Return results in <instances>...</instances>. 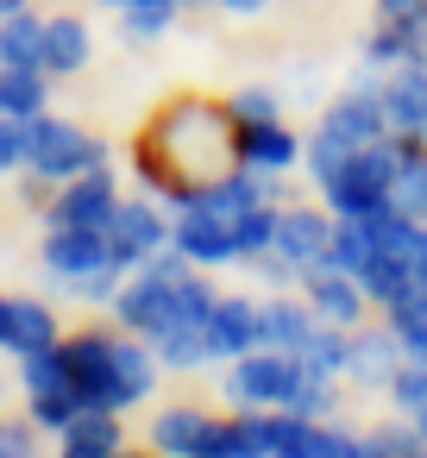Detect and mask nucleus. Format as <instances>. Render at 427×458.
<instances>
[{
  "label": "nucleus",
  "mask_w": 427,
  "mask_h": 458,
  "mask_svg": "<svg viewBox=\"0 0 427 458\" xmlns=\"http://www.w3.org/2000/svg\"><path fill=\"white\" fill-rule=\"evenodd\" d=\"M408 420H414V427H421V439H427V408H421V414H408Z\"/></svg>",
  "instance_id": "obj_45"
},
{
  "label": "nucleus",
  "mask_w": 427,
  "mask_h": 458,
  "mask_svg": "<svg viewBox=\"0 0 427 458\" xmlns=\"http://www.w3.org/2000/svg\"><path fill=\"white\" fill-rule=\"evenodd\" d=\"M333 245V214L327 208H277V239H270V258H283L289 270L327 258Z\"/></svg>",
  "instance_id": "obj_14"
},
{
  "label": "nucleus",
  "mask_w": 427,
  "mask_h": 458,
  "mask_svg": "<svg viewBox=\"0 0 427 458\" xmlns=\"http://www.w3.org/2000/svg\"><path fill=\"white\" fill-rule=\"evenodd\" d=\"M421 458H427V452H421Z\"/></svg>",
  "instance_id": "obj_48"
},
{
  "label": "nucleus",
  "mask_w": 427,
  "mask_h": 458,
  "mask_svg": "<svg viewBox=\"0 0 427 458\" xmlns=\"http://www.w3.org/2000/svg\"><path fill=\"white\" fill-rule=\"evenodd\" d=\"M226 107H233V120H283V101L270 89H239Z\"/></svg>",
  "instance_id": "obj_36"
},
{
  "label": "nucleus",
  "mask_w": 427,
  "mask_h": 458,
  "mask_svg": "<svg viewBox=\"0 0 427 458\" xmlns=\"http://www.w3.org/2000/svg\"><path fill=\"white\" fill-rule=\"evenodd\" d=\"M308 383H320V377H308L302 352L252 345V352H239L233 370H226V402H233V408H295V402L308 395Z\"/></svg>",
  "instance_id": "obj_2"
},
{
  "label": "nucleus",
  "mask_w": 427,
  "mask_h": 458,
  "mask_svg": "<svg viewBox=\"0 0 427 458\" xmlns=\"http://www.w3.org/2000/svg\"><path fill=\"white\" fill-rule=\"evenodd\" d=\"M320 132L327 139H339V145H377V139H389V114H383V82H358L352 95H339L327 114H320Z\"/></svg>",
  "instance_id": "obj_6"
},
{
  "label": "nucleus",
  "mask_w": 427,
  "mask_h": 458,
  "mask_svg": "<svg viewBox=\"0 0 427 458\" xmlns=\"http://www.w3.org/2000/svg\"><path fill=\"white\" fill-rule=\"evenodd\" d=\"M295 283H302V295H308V308H314L320 320H333V327H364L371 295H364V283H358L352 270H333V264H302V270H295Z\"/></svg>",
  "instance_id": "obj_7"
},
{
  "label": "nucleus",
  "mask_w": 427,
  "mask_h": 458,
  "mask_svg": "<svg viewBox=\"0 0 427 458\" xmlns=\"http://www.w3.org/2000/svg\"><path fill=\"white\" fill-rule=\"evenodd\" d=\"M107 7H120V0H107Z\"/></svg>",
  "instance_id": "obj_47"
},
{
  "label": "nucleus",
  "mask_w": 427,
  "mask_h": 458,
  "mask_svg": "<svg viewBox=\"0 0 427 458\" xmlns=\"http://www.w3.org/2000/svg\"><path fill=\"white\" fill-rule=\"evenodd\" d=\"M0 439H7V427H0Z\"/></svg>",
  "instance_id": "obj_46"
},
{
  "label": "nucleus",
  "mask_w": 427,
  "mask_h": 458,
  "mask_svg": "<svg viewBox=\"0 0 427 458\" xmlns=\"http://www.w3.org/2000/svg\"><path fill=\"white\" fill-rule=\"evenodd\" d=\"M64 370H70V389L89 408H114V333H76V339H64Z\"/></svg>",
  "instance_id": "obj_10"
},
{
  "label": "nucleus",
  "mask_w": 427,
  "mask_h": 458,
  "mask_svg": "<svg viewBox=\"0 0 427 458\" xmlns=\"http://www.w3.org/2000/svg\"><path fill=\"white\" fill-rule=\"evenodd\" d=\"M107 264H114L107 233H89V226H51V239H45V270H51L64 289H76L82 276H95V270H107Z\"/></svg>",
  "instance_id": "obj_13"
},
{
  "label": "nucleus",
  "mask_w": 427,
  "mask_h": 458,
  "mask_svg": "<svg viewBox=\"0 0 427 458\" xmlns=\"http://www.w3.org/2000/svg\"><path fill=\"white\" fill-rule=\"evenodd\" d=\"M170 289H176V283H164V276H151V270H132V283H120V295H114L120 327L139 333V339L164 333V320H170Z\"/></svg>",
  "instance_id": "obj_16"
},
{
  "label": "nucleus",
  "mask_w": 427,
  "mask_h": 458,
  "mask_svg": "<svg viewBox=\"0 0 427 458\" xmlns=\"http://www.w3.org/2000/svg\"><path fill=\"white\" fill-rule=\"evenodd\" d=\"M151 352H158V364H170V370H201V364L214 358L201 327H164V333L151 339Z\"/></svg>",
  "instance_id": "obj_28"
},
{
  "label": "nucleus",
  "mask_w": 427,
  "mask_h": 458,
  "mask_svg": "<svg viewBox=\"0 0 427 458\" xmlns=\"http://www.w3.org/2000/svg\"><path fill=\"white\" fill-rule=\"evenodd\" d=\"M314 327H320V314L308 308V295H270V301H258V345L302 352V339Z\"/></svg>",
  "instance_id": "obj_17"
},
{
  "label": "nucleus",
  "mask_w": 427,
  "mask_h": 458,
  "mask_svg": "<svg viewBox=\"0 0 427 458\" xmlns=\"http://www.w3.org/2000/svg\"><path fill=\"white\" fill-rule=\"evenodd\" d=\"M258 345V301L252 295H220L208 314V352L214 358H239Z\"/></svg>",
  "instance_id": "obj_19"
},
{
  "label": "nucleus",
  "mask_w": 427,
  "mask_h": 458,
  "mask_svg": "<svg viewBox=\"0 0 427 458\" xmlns=\"http://www.w3.org/2000/svg\"><path fill=\"white\" fill-rule=\"evenodd\" d=\"M20 383H26V395L70 389V370H64V339H57V345H45V352H26V364H20Z\"/></svg>",
  "instance_id": "obj_30"
},
{
  "label": "nucleus",
  "mask_w": 427,
  "mask_h": 458,
  "mask_svg": "<svg viewBox=\"0 0 427 458\" xmlns=\"http://www.w3.org/2000/svg\"><path fill=\"white\" fill-rule=\"evenodd\" d=\"M389 402H396V414H421V408H427V364H421V358H402V364H396Z\"/></svg>",
  "instance_id": "obj_34"
},
{
  "label": "nucleus",
  "mask_w": 427,
  "mask_h": 458,
  "mask_svg": "<svg viewBox=\"0 0 427 458\" xmlns=\"http://www.w3.org/2000/svg\"><path fill=\"white\" fill-rule=\"evenodd\" d=\"M45 345H57V314L45 308V301H20V295H7V352H45Z\"/></svg>",
  "instance_id": "obj_22"
},
{
  "label": "nucleus",
  "mask_w": 427,
  "mask_h": 458,
  "mask_svg": "<svg viewBox=\"0 0 427 458\" xmlns=\"http://www.w3.org/2000/svg\"><path fill=\"white\" fill-rule=\"evenodd\" d=\"M7 170H26V126L0 114V176Z\"/></svg>",
  "instance_id": "obj_38"
},
{
  "label": "nucleus",
  "mask_w": 427,
  "mask_h": 458,
  "mask_svg": "<svg viewBox=\"0 0 427 458\" xmlns=\"http://www.w3.org/2000/svg\"><path fill=\"white\" fill-rule=\"evenodd\" d=\"M158 458H226V420L208 408H164L151 420Z\"/></svg>",
  "instance_id": "obj_5"
},
{
  "label": "nucleus",
  "mask_w": 427,
  "mask_h": 458,
  "mask_svg": "<svg viewBox=\"0 0 427 458\" xmlns=\"http://www.w3.org/2000/svg\"><path fill=\"white\" fill-rule=\"evenodd\" d=\"M233 157V107L226 101H201L183 95L170 107H158V120L139 132V176L170 201L189 208L214 176H226Z\"/></svg>",
  "instance_id": "obj_1"
},
{
  "label": "nucleus",
  "mask_w": 427,
  "mask_h": 458,
  "mask_svg": "<svg viewBox=\"0 0 427 458\" xmlns=\"http://www.w3.org/2000/svg\"><path fill=\"white\" fill-rule=\"evenodd\" d=\"M396 170H402V157H396V145L389 139H377V145H358L327 182H320V195H327V214L333 220H352V214H371V208H383L389 195H396Z\"/></svg>",
  "instance_id": "obj_3"
},
{
  "label": "nucleus",
  "mask_w": 427,
  "mask_h": 458,
  "mask_svg": "<svg viewBox=\"0 0 427 458\" xmlns=\"http://www.w3.org/2000/svg\"><path fill=\"white\" fill-rule=\"evenodd\" d=\"M358 57H364V70H377V76H383V70H402V64H408V32H396V26L377 20V26L364 32V51H358Z\"/></svg>",
  "instance_id": "obj_31"
},
{
  "label": "nucleus",
  "mask_w": 427,
  "mask_h": 458,
  "mask_svg": "<svg viewBox=\"0 0 427 458\" xmlns=\"http://www.w3.org/2000/svg\"><path fill=\"white\" fill-rule=\"evenodd\" d=\"M7 13H26V0H0V20H7Z\"/></svg>",
  "instance_id": "obj_44"
},
{
  "label": "nucleus",
  "mask_w": 427,
  "mask_h": 458,
  "mask_svg": "<svg viewBox=\"0 0 427 458\" xmlns=\"http://www.w3.org/2000/svg\"><path fill=\"white\" fill-rule=\"evenodd\" d=\"M320 458H377V452H371L364 433H346V427L320 420Z\"/></svg>",
  "instance_id": "obj_35"
},
{
  "label": "nucleus",
  "mask_w": 427,
  "mask_h": 458,
  "mask_svg": "<svg viewBox=\"0 0 427 458\" xmlns=\"http://www.w3.org/2000/svg\"><path fill=\"white\" fill-rule=\"evenodd\" d=\"M383 114H389V132L427 139V70L421 64H402L383 76Z\"/></svg>",
  "instance_id": "obj_18"
},
{
  "label": "nucleus",
  "mask_w": 427,
  "mask_h": 458,
  "mask_svg": "<svg viewBox=\"0 0 427 458\" xmlns=\"http://www.w3.org/2000/svg\"><path fill=\"white\" fill-rule=\"evenodd\" d=\"M101 164H107V151H101L82 126L51 120V114L26 120V170H32L38 182H70V176L101 170Z\"/></svg>",
  "instance_id": "obj_4"
},
{
  "label": "nucleus",
  "mask_w": 427,
  "mask_h": 458,
  "mask_svg": "<svg viewBox=\"0 0 427 458\" xmlns=\"http://www.w3.org/2000/svg\"><path fill=\"white\" fill-rule=\"evenodd\" d=\"M358 283H364V295H371L377 308H389V301H402V295L414 289V264H408L402 251H371V264L358 270Z\"/></svg>",
  "instance_id": "obj_26"
},
{
  "label": "nucleus",
  "mask_w": 427,
  "mask_h": 458,
  "mask_svg": "<svg viewBox=\"0 0 427 458\" xmlns=\"http://www.w3.org/2000/svg\"><path fill=\"white\" fill-rule=\"evenodd\" d=\"M151 383H158V352H151V339H145V345H139V333H132V339H114V408L145 402Z\"/></svg>",
  "instance_id": "obj_20"
},
{
  "label": "nucleus",
  "mask_w": 427,
  "mask_h": 458,
  "mask_svg": "<svg viewBox=\"0 0 427 458\" xmlns=\"http://www.w3.org/2000/svg\"><path fill=\"white\" fill-rule=\"evenodd\" d=\"M346 358H352V327L320 320V327L302 339V364H308V377H320V383H339V377H346Z\"/></svg>",
  "instance_id": "obj_25"
},
{
  "label": "nucleus",
  "mask_w": 427,
  "mask_h": 458,
  "mask_svg": "<svg viewBox=\"0 0 427 458\" xmlns=\"http://www.w3.org/2000/svg\"><path fill=\"white\" fill-rule=\"evenodd\" d=\"M283 433V408H239L226 414V458H270Z\"/></svg>",
  "instance_id": "obj_21"
},
{
  "label": "nucleus",
  "mask_w": 427,
  "mask_h": 458,
  "mask_svg": "<svg viewBox=\"0 0 427 458\" xmlns=\"http://www.w3.org/2000/svg\"><path fill=\"white\" fill-rule=\"evenodd\" d=\"M402 352H408V358H421V364H427V327H414V333H402Z\"/></svg>",
  "instance_id": "obj_41"
},
{
  "label": "nucleus",
  "mask_w": 427,
  "mask_h": 458,
  "mask_svg": "<svg viewBox=\"0 0 427 458\" xmlns=\"http://www.w3.org/2000/svg\"><path fill=\"white\" fill-rule=\"evenodd\" d=\"M377 20L396 32H414V26H427V0H377Z\"/></svg>",
  "instance_id": "obj_37"
},
{
  "label": "nucleus",
  "mask_w": 427,
  "mask_h": 458,
  "mask_svg": "<svg viewBox=\"0 0 427 458\" xmlns=\"http://www.w3.org/2000/svg\"><path fill=\"white\" fill-rule=\"evenodd\" d=\"M402 333L383 320V327H352V358H346V377L364 383V389H389L396 364H402Z\"/></svg>",
  "instance_id": "obj_15"
},
{
  "label": "nucleus",
  "mask_w": 427,
  "mask_h": 458,
  "mask_svg": "<svg viewBox=\"0 0 427 458\" xmlns=\"http://www.w3.org/2000/svg\"><path fill=\"white\" fill-rule=\"evenodd\" d=\"M233 157L258 176H289L302 164V139L283 120H233Z\"/></svg>",
  "instance_id": "obj_8"
},
{
  "label": "nucleus",
  "mask_w": 427,
  "mask_h": 458,
  "mask_svg": "<svg viewBox=\"0 0 427 458\" xmlns=\"http://www.w3.org/2000/svg\"><path fill=\"white\" fill-rule=\"evenodd\" d=\"M170 245H176L189 264H233V258H239L233 220H220L214 208H176V220H170Z\"/></svg>",
  "instance_id": "obj_12"
},
{
  "label": "nucleus",
  "mask_w": 427,
  "mask_h": 458,
  "mask_svg": "<svg viewBox=\"0 0 427 458\" xmlns=\"http://www.w3.org/2000/svg\"><path fill=\"white\" fill-rule=\"evenodd\" d=\"M89 402L76 395V389H45V395H32V427H45V433H64L76 414H82Z\"/></svg>",
  "instance_id": "obj_33"
},
{
  "label": "nucleus",
  "mask_w": 427,
  "mask_h": 458,
  "mask_svg": "<svg viewBox=\"0 0 427 458\" xmlns=\"http://www.w3.org/2000/svg\"><path fill=\"white\" fill-rule=\"evenodd\" d=\"M114 208H120V195H114V176H107V164H101V170H82V176L64 182V195L51 201V226H89V233H107Z\"/></svg>",
  "instance_id": "obj_11"
},
{
  "label": "nucleus",
  "mask_w": 427,
  "mask_h": 458,
  "mask_svg": "<svg viewBox=\"0 0 427 458\" xmlns=\"http://www.w3.org/2000/svg\"><path fill=\"white\" fill-rule=\"evenodd\" d=\"M82 64H89V26H82L76 13L45 20V70H51V76H76Z\"/></svg>",
  "instance_id": "obj_24"
},
{
  "label": "nucleus",
  "mask_w": 427,
  "mask_h": 458,
  "mask_svg": "<svg viewBox=\"0 0 427 458\" xmlns=\"http://www.w3.org/2000/svg\"><path fill=\"white\" fill-rule=\"evenodd\" d=\"M277 195H264V201H252L239 220H233V239H239V258H264L270 251V239H277Z\"/></svg>",
  "instance_id": "obj_29"
},
{
  "label": "nucleus",
  "mask_w": 427,
  "mask_h": 458,
  "mask_svg": "<svg viewBox=\"0 0 427 458\" xmlns=\"http://www.w3.org/2000/svg\"><path fill=\"white\" fill-rule=\"evenodd\" d=\"M0 352H7V295H0Z\"/></svg>",
  "instance_id": "obj_43"
},
{
  "label": "nucleus",
  "mask_w": 427,
  "mask_h": 458,
  "mask_svg": "<svg viewBox=\"0 0 427 458\" xmlns=\"http://www.w3.org/2000/svg\"><path fill=\"white\" fill-rule=\"evenodd\" d=\"M270 458H320V420H308L302 408H283V433Z\"/></svg>",
  "instance_id": "obj_32"
},
{
  "label": "nucleus",
  "mask_w": 427,
  "mask_h": 458,
  "mask_svg": "<svg viewBox=\"0 0 427 458\" xmlns=\"http://www.w3.org/2000/svg\"><path fill=\"white\" fill-rule=\"evenodd\" d=\"M45 76L51 70H26V64H0V114L7 120H38L45 114Z\"/></svg>",
  "instance_id": "obj_23"
},
{
  "label": "nucleus",
  "mask_w": 427,
  "mask_h": 458,
  "mask_svg": "<svg viewBox=\"0 0 427 458\" xmlns=\"http://www.w3.org/2000/svg\"><path fill=\"white\" fill-rule=\"evenodd\" d=\"M0 458H38V452H32V433H26V427H7V439H0Z\"/></svg>",
  "instance_id": "obj_39"
},
{
  "label": "nucleus",
  "mask_w": 427,
  "mask_h": 458,
  "mask_svg": "<svg viewBox=\"0 0 427 458\" xmlns=\"http://www.w3.org/2000/svg\"><path fill=\"white\" fill-rule=\"evenodd\" d=\"M408 264H414V289H427V226H421V239H414Z\"/></svg>",
  "instance_id": "obj_40"
},
{
  "label": "nucleus",
  "mask_w": 427,
  "mask_h": 458,
  "mask_svg": "<svg viewBox=\"0 0 427 458\" xmlns=\"http://www.w3.org/2000/svg\"><path fill=\"white\" fill-rule=\"evenodd\" d=\"M0 64L45 70V20H32V13H7V20H0Z\"/></svg>",
  "instance_id": "obj_27"
},
{
  "label": "nucleus",
  "mask_w": 427,
  "mask_h": 458,
  "mask_svg": "<svg viewBox=\"0 0 427 458\" xmlns=\"http://www.w3.org/2000/svg\"><path fill=\"white\" fill-rule=\"evenodd\" d=\"M220 7H226V13H258L264 0H220Z\"/></svg>",
  "instance_id": "obj_42"
},
{
  "label": "nucleus",
  "mask_w": 427,
  "mask_h": 458,
  "mask_svg": "<svg viewBox=\"0 0 427 458\" xmlns=\"http://www.w3.org/2000/svg\"><path fill=\"white\" fill-rule=\"evenodd\" d=\"M170 245V220L151 208V201H120L114 208V220H107V251H114V264L120 270H139L151 251H164Z\"/></svg>",
  "instance_id": "obj_9"
}]
</instances>
